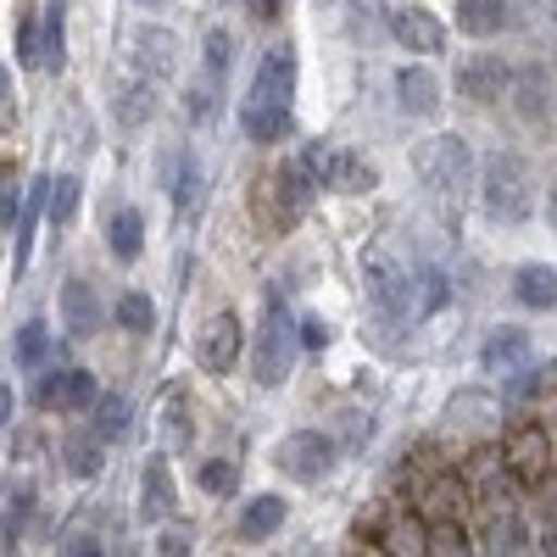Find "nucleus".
Here are the masks:
<instances>
[{
  "label": "nucleus",
  "mask_w": 557,
  "mask_h": 557,
  "mask_svg": "<svg viewBox=\"0 0 557 557\" xmlns=\"http://www.w3.org/2000/svg\"><path fill=\"white\" fill-rule=\"evenodd\" d=\"M290 107H296V51L278 45V51L257 62V78L240 101V128L257 146H273V139L290 134Z\"/></svg>",
  "instance_id": "f257e3e1"
},
{
  "label": "nucleus",
  "mask_w": 557,
  "mask_h": 557,
  "mask_svg": "<svg viewBox=\"0 0 557 557\" xmlns=\"http://www.w3.org/2000/svg\"><path fill=\"white\" fill-rule=\"evenodd\" d=\"M480 201L496 223H524L535 212V173L519 151H491L480 168Z\"/></svg>",
  "instance_id": "f03ea898"
},
{
  "label": "nucleus",
  "mask_w": 557,
  "mask_h": 557,
  "mask_svg": "<svg viewBox=\"0 0 557 557\" xmlns=\"http://www.w3.org/2000/svg\"><path fill=\"white\" fill-rule=\"evenodd\" d=\"M412 173L424 178V190L451 201V196L469 190V178H474V146L462 134H435L412 151Z\"/></svg>",
  "instance_id": "7ed1b4c3"
},
{
  "label": "nucleus",
  "mask_w": 557,
  "mask_h": 557,
  "mask_svg": "<svg viewBox=\"0 0 557 557\" xmlns=\"http://www.w3.org/2000/svg\"><path fill=\"white\" fill-rule=\"evenodd\" d=\"M312 196H318V184H312V173L301 168V157H296V162H278V168L257 184V207H262L268 228H296V223L307 218Z\"/></svg>",
  "instance_id": "20e7f679"
},
{
  "label": "nucleus",
  "mask_w": 557,
  "mask_h": 557,
  "mask_svg": "<svg viewBox=\"0 0 557 557\" xmlns=\"http://www.w3.org/2000/svg\"><path fill=\"white\" fill-rule=\"evenodd\" d=\"M296 346H301V335H296L290 312L278 307V301H268L262 330H257V346H251V374H257V385H268V391L285 385L290 368H296Z\"/></svg>",
  "instance_id": "39448f33"
},
{
  "label": "nucleus",
  "mask_w": 557,
  "mask_h": 557,
  "mask_svg": "<svg viewBox=\"0 0 557 557\" xmlns=\"http://www.w3.org/2000/svg\"><path fill=\"white\" fill-rule=\"evenodd\" d=\"M301 168L312 173L318 190H341V196H362V190H374V184H380V173H374L368 157H357L346 146H323V139L301 151Z\"/></svg>",
  "instance_id": "423d86ee"
},
{
  "label": "nucleus",
  "mask_w": 557,
  "mask_h": 557,
  "mask_svg": "<svg viewBox=\"0 0 557 557\" xmlns=\"http://www.w3.org/2000/svg\"><path fill=\"white\" fill-rule=\"evenodd\" d=\"M362 285H368V301H374L385 318H407V312H418V278L401 268V262H391V257H362Z\"/></svg>",
  "instance_id": "0eeeda50"
},
{
  "label": "nucleus",
  "mask_w": 557,
  "mask_h": 557,
  "mask_svg": "<svg viewBox=\"0 0 557 557\" xmlns=\"http://www.w3.org/2000/svg\"><path fill=\"white\" fill-rule=\"evenodd\" d=\"M273 462H278V474H290V480L312 485V480H323V474L335 469V441L323 435V430H296V435L278 441Z\"/></svg>",
  "instance_id": "6e6552de"
},
{
  "label": "nucleus",
  "mask_w": 557,
  "mask_h": 557,
  "mask_svg": "<svg viewBox=\"0 0 557 557\" xmlns=\"http://www.w3.org/2000/svg\"><path fill=\"white\" fill-rule=\"evenodd\" d=\"M502 462H507V474H513L519 485H546V469H552V441L541 424H519L513 435H507L502 446Z\"/></svg>",
  "instance_id": "1a4fd4ad"
},
{
  "label": "nucleus",
  "mask_w": 557,
  "mask_h": 557,
  "mask_svg": "<svg viewBox=\"0 0 557 557\" xmlns=\"http://www.w3.org/2000/svg\"><path fill=\"white\" fill-rule=\"evenodd\" d=\"M196 351H201V368H207V374H235V362H240V351H246L240 318H235V312H212Z\"/></svg>",
  "instance_id": "9d476101"
},
{
  "label": "nucleus",
  "mask_w": 557,
  "mask_h": 557,
  "mask_svg": "<svg viewBox=\"0 0 557 557\" xmlns=\"http://www.w3.org/2000/svg\"><path fill=\"white\" fill-rule=\"evenodd\" d=\"M507 89H513V67L502 57H469L457 67V96L474 101V107H496Z\"/></svg>",
  "instance_id": "9b49d317"
},
{
  "label": "nucleus",
  "mask_w": 557,
  "mask_h": 557,
  "mask_svg": "<svg viewBox=\"0 0 557 557\" xmlns=\"http://www.w3.org/2000/svg\"><path fill=\"white\" fill-rule=\"evenodd\" d=\"M96 396H101V385L89 368H57V374L39 380V407H57V412H89Z\"/></svg>",
  "instance_id": "f8f14e48"
},
{
  "label": "nucleus",
  "mask_w": 557,
  "mask_h": 557,
  "mask_svg": "<svg viewBox=\"0 0 557 557\" xmlns=\"http://www.w3.org/2000/svg\"><path fill=\"white\" fill-rule=\"evenodd\" d=\"M391 34H396L401 51H412V57H441L446 51V28L424 7H396L391 12Z\"/></svg>",
  "instance_id": "ddd939ff"
},
{
  "label": "nucleus",
  "mask_w": 557,
  "mask_h": 557,
  "mask_svg": "<svg viewBox=\"0 0 557 557\" xmlns=\"http://www.w3.org/2000/svg\"><path fill=\"white\" fill-rule=\"evenodd\" d=\"M173 507H178V491H173L168 457H146V469H139V519H146V524H168Z\"/></svg>",
  "instance_id": "4468645a"
},
{
  "label": "nucleus",
  "mask_w": 557,
  "mask_h": 557,
  "mask_svg": "<svg viewBox=\"0 0 557 557\" xmlns=\"http://www.w3.org/2000/svg\"><path fill=\"white\" fill-rule=\"evenodd\" d=\"M480 368H491V374H524L530 368V335L524 330H496V335H485V346H480Z\"/></svg>",
  "instance_id": "2eb2a0df"
},
{
  "label": "nucleus",
  "mask_w": 557,
  "mask_h": 557,
  "mask_svg": "<svg viewBox=\"0 0 557 557\" xmlns=\"http://www.w3.org/2000/svg\"><path fill=\"white\" fill-rule=\"evenodd\" d=\"M62 323H67V335H96L101 330V296L89 278H67L62 285Z\"/></svg>",
  "instance_id": "dca6fc26"
},
{
  "label": "nucleus",
  "mask_w": 557,
  "mask_h": 557,
  "mask_svg": "<svg viewBox=\"0 0 557 557\" xmlns=\"http://www.w3.org/2000/svg\"><path fill=\"white\" fill-rule=\"evenodd\" d=\"M285 513H290V507H285V496H251L246 507H240V524H235V535L240 541H268V535H278V524H285Z\"/></svg>",
  "instance_id": "f3484780"
},
{
  "label": "nucleus",
  "mask_w": 557,
  "mask_h": 557,
  "mask_svg": "<svg viewBox=\"0 0 557 557\" xmlns=\"http://www.w3.org/2000/svg\"><path fill=\"white\" fill-rule=\"evenodd\" d=\"M39 67H45V73H62V67H67V0H45Z\"/></svg>",
  "instance_id": "a211bd4d"
},
{
  "label": "nucleus",
  "mask_w": 557,
  "mask_h": 557,
  "mask_svg": "<svg viewBox=\"0 0 557 557\" xmlns=\"http://www.w3.org/2000/svg\"><path fill=\"white\" fill-rule=\"evenodd\" d=\"M396 96H401V112H412V117H435L441 112V84L430 78V67H401L396 73Z\"/></svg>",
  "instance_id": "6ab92c4d"
},
{
  "label": "nucleus",
  "mask_w": 557,
  "mask_h": 557,
  "mask_svg": "<svg viewBox=\"0 0 557 557\" xmlns=\"http://www.w3.org/2000/svg\"><path fill=\"white\" fill-rule=\"evenodd\" d=\"M513 296H519L530 312L557 307V268H546V262H524V268L513 273Z\"/></svg>",
  "instance_id": "aec40b11"
},
{
  "label": "nucleus",
  "mask_w": 557,
  "mask_h": 557,
  "mask_svg": "<svg viewBox=\"0 0 557 557\" xmlns=\"http://www.w3.org/2000/svg\"><path fill=\"white\" fill-rule=\"evenodd\" d=\"M107 240H112V257H117V262H134L139 251H146V212H139V207H123V212H112Z\"/></svg>",
  "instance_id": "412c9836"
},
{
  "label": "nucleus",
  "mask_w": 557,
  "mask_h": 557,
  "mask_svg": "<svg viewBox=\"0 0 557 557\" xmlns=\"http://www.w3.org/2000/svg\"><path fill=\"white\" fill-rule=\"evenodd\" d=\"M67 474L73 480H96L101 474V462H107V441L96 435V430H78V435H67Z\"/></svg>",
  "instance_id": "4be33fe9"
},
{
  "label": "nucleus",
  "mask_w": 557,
  "mask_h": 557,
  "mask_svg": "<svg viewBox=\"0 0 557 557\" xmlns=\"http://www.w3.org/2000/svg\"><path fill=\"white\" fill-rule=\"evenodd\" d=\"M457 28L474 34V39H491L507 28V7L502 0H457Z\"/></svg>",
  "instance_id": "5701e85b"
},
{
  "label": "nucleus",
  "mask_w": 557,
  "mask_h": 557,
  "mask_svg": "<svg viewBox=\"0 0 557 557\" xmlns=\"http://www.w3.org/2000/svg\"><path fill=\"white\" fill-rule=\"evenodd\" d=\"M430 524H462V502H469V485H462L457 474H446V480H435L430 485Z\"/></svg>",
  "instance_id": "b1692460"
},
{
  "label": "nucleus",
  "mask_w": 557,
  "mask_h": 557,
  "mask_svg": "<svg viewBox=\"0 0 557 557\" xmlns=\"http://www.w3.org/2000/svg\"><path fill=\"white\" fill-rule=\"evenodd\" d=\"M89 412H96V418H89V430H96L101 441H117V435L128 430V401H123L117 391H101Z\"/></svg>",
  "instance_id": "393cba45"
},
{
  "label": "nucleus",
  "mask_w": 557,
  "mask_h": 557,
  "mask_svg": "<svg viewBox=\"0 0 557 557\" xmlns=\"http://www.w3.org/2000/svg\"><path fill=\"white\" fill-rule=\"evenodd\" d=\"M112 318H117V330H128V335H151V323H157V307H151V296H139V290H128L117 307H112Z\"/></svg>",
  "instance_id": "a878e982"
},
{
  "label": "nucleus",
  "mask_w": 557,
  "mask_h": 557,
  "mask_svg": "<svg viewBox=\"0 0 557 557\" xmlns=\"http://www.w3.org/2000/svg\"><path fill=\"white\" fill-rule=\"evenodd\" d=\"M424 557H474L462 524H430V541H424Z\"/></svg>",
  "instance_id": "bb28decb"
},
{
  "label": "nucleus",
  "mask_w": 557,
  "mask_h": 557,
  "mask_svg": "<svg viewBox=\"0 0 557 557\" xmlns=\"http://www.w3.org/2000/svg\"><path fill=\"white\" fill-rule=\"evenodd\" d=\"M491 407H496V401H491L485 391H457V396H451V424L462 418V424H480V430H491V424H496Z\"/></svg>",
  "instance_id": "cd10ccee"
},
{
  "label": "nucleus",
  "mask_w": 557,
  "mask_h": 557,
  "mask_svg": "<svg viewBox=\"0 0 557 557\" xmlns=\"http://www.w3.org/2000/svg\"><path fill=\"white\" fill-rule=\"evenodd\" d=\"M173 201H178V212H190L196 201H201V162L184 151L178 157V173H173Z\"/></svg>",
  "instance_id": "c85d7f7f"
},
{
  "label": "nucleus",
  "mask_w": 557,
  "mask_h": 557,
  "mask_svg": "<svg viewBox=\"0 0 557 557\" xmlns=\"http://www.w3.org/2000/svg\"><path fill=\"white\" fill-rule=\"evenodd\" d=\"M73 207H78V178L73 173H62L57 184H51V201H45V218H51L57 228L73 218Z\"/></svg>",
  "instance_id": "c756f323"
},
{
  "label": "nucleus",
  "mask_w": 557,
  "mask_h": 557,
  "mask_svg": "<svg viewBox=\"0 0 557 557\" xmlns=\"http://www.w3.org/2000/svg\"><path fill=\"white\" fill-rule=\"evenodd\" d=\"M45 351H51V335H45V323H23V335H17V368H39Z\"/></svg>",
  "instance_id": "7c9ffc66"
},
{
  "label": "nucleus",
  "mask_w": 557,
  "mask_h": 557,
  "mask_svg": "<svg viewBox=\"0 0 557 557\" xmlns=\"http://www.w3.org/2000/svg\"><path fill=\"white\" fill-rule=\"evenodd\" d=\"M235 462H228V457H212V462H201V485L212 491V496H228V491H235Z\"/></svg>",
  "instance_id": "2f4dec72"
},
{
  "label": "nucleus",
  "mask_w": 557,
  "mask_h": 557,
  "mask_svg": "<svg viewBox=\"0 0 557 557\" xmlns=\"http://www.w3.org/2000/svg\"><path fill=\"white\" fill-rule=\"evenodd\" d=\"M223 73H228V34H223V28H212V34H207V78L218 84Z\"/></svg>",
  "instance_id": "473e14b6"
},
{
  "label": "nucleus",
  "mask_w": 557,
  "mask_h": 557,
  "mask_svg": "<svg viewBox=\"0 0 557 557\" xmlns=\"http://www.w3.org/2000/svg\"><path fill=\"white\" fill-rule=\"evenodd\" d=\"M17 218H23V190H17L7 173H0V228H12Z\"/></svg>",
  "instance_id": "72a5a7b5"
},
{
  "label": "nucleus",
  "mask_w": 557,
  "mask_h": 557,
  "mask_svg": "<svg viewBox=\"0 0 557 557\" xmlns=\"http://www.w3.org/2000/svg\"><path fill=\"white\" fill-rule=\"evenodd\" d=\"M535 546H541V557H557V496L541 507V541Z\"/></svg>",
  "instance_id": "f704fd0d"
},
{
  "label": "nucleus",
  "mask_w": 557,
  "mask_h": 557,
  "mask_svg": "<svg viewBox=\"0 0 557 557\" xmlns=\"http://www.w3.org/2000/svg\"><path fill=\"white\" fill-rule=\"evenodd\" d=\"M17 57H23L28 67H39V28H34V17L17 23Z\"/></svg>",
  "instance_id": "c9c22d12"
},
{
  "label": "nucleus",
  "mask_w": 557,
  "mask_h": 557,
  "mask_svg": "<svg viewBox=\"0 0 557 557\" xmlns=\"http://www.w3.org/2000/svg\"><path fill=\"white\" fill-rule=\"evenodd\" d=\"M62 557H107V546H101V535H89V530H78L67 546H62Z\"/></svg>",
  "instance_id": "e433bc0d"
},
{
  "label": "nucleus",
  "mask_w": 557,
  "mask_h": 557,
  "mask_svg": "<svg viewBox=\"0 0 557 557\" xmlns=\"http://www.w3.org/2000/svg\"><path fill=\"white\" fill-rule=\"evenodd\" d=\"M296 335H301L307 351H323V346H330V330H323V318H301V330H296Z\"/></svg>",
  "instance_id": "4c0bfd02"
},
{
  "label": "nucleus",
  "mask_w": 557,
  "mask_h": 557,
  "mask_svg": "<svg viewBox=\"0 0 557 557\" xmlns=\"http://www.w3.org/2000/svg\"><path fill=\"white\" fill-rule=\"evenodd\" d=\"M0 128H12V73L0 67Z\"/></svg>",
  "instance_id": "58836bf2"
},
{
  "label": "nucleus",
  "mask_w": 557,
  "mask_h": 557,
  "mask_svg": "<svg viewBox=\"0 0 557 557\" xmlns=\"http://www.w3.org/2000/svg\"><path fill=\"white\" fill-rule=\"evenodd\" d=\"M157 552H162V557H184V552H190V535H184V530H168Z\"/></svg>",
  "instance_id": "ea45409f"
},
{
  "label": "nucleus",
  "mask_w": 557,
  "mask_h": 557,
  "mask_svg": "<svg viewBox=\"0 0 557 557\" xmlns=\"http://www.w3.org/2000/svg\"><path fill=\"white\" fill-rule=\"evenodd\" d=\"M12 412H17V396H12V385H0V430L12 424Z\"/></svg>",
  "instance_id": "a19ab883"
},
{
  "label": "nucleus",
  "mask_w": 557,
  "mask_h": 557,
  "mask_svg": "<svg viewBox=\"0 0 557 557\" xmlns=\"http://www.w3.org/2000/svg\"><path fill=\"white\" fill-rule=\"evenodd\" d=\"M278 7H285V0H251V12L268 23V17H278Z\"/></svg>",
  "instance_id": "79ce46f5"
},
{
  "label": "nucleus",
  "mask_w": 557,
  "mask_h": 557,
  "mask_svg": "<svg viewBox=\"0 0 557 557\" xmlns=\"http://www.w3.org/2000/svg\"><path fill=\"white\" fill-rule=\"evenodd\" d=\"M146 7H162V0H146Z\"/></svg>",
  "instance_id": "37998d69"
},
{
  "label": "nucleus",
  "mask_w": 557,
  "mask_h": 557,
  "mask_svg": "<svg viewBox=\"0 0 557 557\" xmlns=\"http://www.w3.org/2000/svg\"><path fill=\"white\" fill-rule=\"evenodd\" d=\"M307 557H323V552H307Z\"/></svg>",
  "instance_id": "c03bdc74"
},
{
  "label": "nucleus",
  "mask_w": 557,
  "mask_h": 557,
  "mask_svg": "<svg viewBox=\"0 0 557 557\" xmlns=\"http://www.w3.org/2000/svg\"><path fill=\"white\" fill-rule=\"evenodd\" d=\"M552 17H557V12H552Z\"/></svg>",
  "instance_id": "a18cd8bd"
}]
</instances>
